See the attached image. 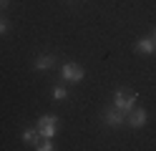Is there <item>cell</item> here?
<instances>
[{
	"instance_id": "cell-13",
	"label": "cell",
	"mask_w": 156,
	"mask_h": 151,
	"mask_svg": "<svg viewBox=\"0 0 156 151\" xmlns=\"http://www.w3.org/2000/svg\"><path fill=\"white\" fill-rule=\"evenodd\" d=\"M151 38H154V43H156V30H154V35H151Z\"/></svg>"
},
{
	"instance_id": "cell-4",
	"label": "cell",
	"mask_w": 156,
	"mask_h": 151,
	"mask_svg": "<svg viewBox=\"0 0 156 151\" xmlns=\"http://www.w3.org/2000/svg\"><path fill=\"white\" fill-rule=\"evenodd\" d=\"M103 121H106V126L116 128V126H123V124H126V116H123V111H121V108L111 106V108H106V113H103Z\"/></svg>"
},
{
	"instance_id": "cell-5",
	"label": "cell",
	"mask_w": 156,
	"mask_h": 151,
	"mask_svg": "<svg viewBox=\"0 0 156 151\" xmlns=\"http://www.w3.org/2000/svg\"><path fill=\"white\" fill-rule=\"evenodd\" d=\"M126 126H131V128L146 126V111H144V108H131V111H126Z\"/></svg>"
},
{
	"instance_id": "cell-9",
	"label": "cell",
	"mask_w": 156,
	"mask_h": 151,
	"mask_svg": "<svg viewBox=\"0 0 156 151\" xmlns=\"http://www.w3.org/2000/svg\"><path fill=\"white\" fill-rule=\"evenodd\" d=\"M35 149H38V151H51V149H53V141H51V136H41V141L35 144Z\"/></svg>"
},
{
	"instance_id": "cell-12",
	"label": "cell",
	"mask_w": 156,
	"mask_h": 151,
	"mask_svg": "<svg viewBox=\"0 0 156 151\" xmlns=\"http://www.w3.org/2000/svg\"><path fill=\"white\" fill-rule=\"evenodd\" d=\"M8 5H10V0H0V10H5Z\"/></svg>"
},
{
	"instance_id": "cell-6",
	"label": "cell",
	"mask_w": 156,
	"mask_h": 151,
	"mask_svg": "<svg viewBox=\"0 0 156 151\" xmlns=\"http://www.w3.org/2000/svg\"><path fill=\"white\" fill-rule=\"evenodd\" d=\"M55 60H58V58H55L53 53L38 56V58H35V63H33V68H35V70H48V68H53V66H55Z\"/></svg>"
},
{
	"instance_id": "cell-11",
	"label": "cell",
	"mask_w": 156,
	"mask_h": 151,
	"mask_svg": "<svg viewBox=\"0 0 156 151\" xmlns=\"http://www.w3.org/2000/svg\"><path fill=\"white\" fill-rule=\"evenodd\" d=\"M8 28H10L8 18H0V35H5V33H8Z\"/></svg>"
},
{
	"instance_id": "cell-3",
	"label": "cell",
	"mask_w": 156,
	"mask_h": 151,
	"mask_svg": "<svg viewBox=\"0 0 156 151\" xmlns=\"http://www.w3.org/2000/svg\"><path fill=\"white\" fill-rule=\"evenodd\" d=\"M61 76H63V81H68V83H78V81H83L86 70H83V66H78V63L71 60V63H63Z\"/></svg>"
},
{
	"instance_id": "cell-2",
	"label": "cell",
	"mask_w": 156,
	"mask_h": 151,
	"mask_svg": "<svg viewBox=\"0 0 156 151\" xmlns=\"http://www.w3.org/2000/svg\"><path fill=\"white\" fill-rule=\"evenodd\" d=\"M58 126H61V121H58V116H51V113H45L38 118V131H41L43 136H55L58 134Z\"/></svg>"
},
{
	"instance_id": "cell-10",
	"label": "cell",
	"mask_w": 156,
	"mask_h": 151,
	"mask_svg": "<svg viewBox=\"0 0 156 151\" xmlns=\"http://www.w3.org/2000/svg\"><path fill=\"white\" fill-rule=\"evenodd\" d=\"M51 96H53L55 101H63V98H68V88H66V86H55Z\"/></svg>"
},
{
	"instance_id": "cell-8",
	"label": "cell",
	"mask_w": 156,
	"mask_h": 151,
	"mask_svg": "<svg viewBox=\"0 0 156 151\" xmlns=\"http://www.w3.org/2000/svg\"><path fill=\"white\" fill-rule=\"evenodd\" d=\"M41 136H43V134L38 131V126H35V128H25V131H23V141H25V144H30L33 149H35L38 141H41Z\"/></svg>"
},
{
	"instance_id": "cell-7",
	"label": "cell",
	"mask_w": 156,
	"mask_h": 151,
	"mask_svg": "<svg viewBox=\"0 0 156 151\" xmlns=\"http://www.w3.org/2000/svg\"><path fill=\"white\" fill-rule=\"evenodd\" d=\"M136 53H156V43H154V38H141V40H136V45H133Z\"/></svg>"
},
{
	"instance_id": "cell-1",
	"label": "cell",
	"mask_w": 156,
	"mask_h": 151,
	"mask_svg": "<svg viewBox=\"0 0 156 151\" xmlns=\"http://www.w3.org/2000/svg\"><path fill=\"white\" fill-rule=\"evenodd\" d=\"M113 106L121 108L123 113H126V111H131V108L136 106V93L129 91V88H119V91L113 93Z\"/></svg>"
}]
</instances>
